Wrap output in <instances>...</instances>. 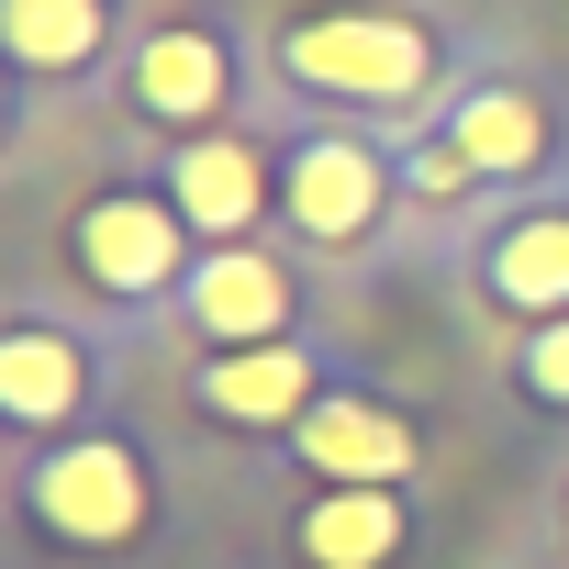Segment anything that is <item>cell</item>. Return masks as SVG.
<instances>
[{"label": "cell", "mask_w": 569, "mask_h": 569, "mask_svg": "<svg viewBox=\"0 0 569 569\" xmlns=\"http://www.w3.org/2000/svg\"><path fill=\"white\" fill-rule=\"evenodd\" d=\"M68 257L101 302H157L168 279H190V223L168 190H90L68 223Z\"/></svg>", "instance_id": "obj_3"}, {"label": "cell", "mask_w": 569, "mask_h": 569, "mask_svg": "<svg viewBox=\"0 0 569 569\" xmlns=\"http://www.w3.org/2000/svg\"><path fill=\"white\" fill-rule=\"evenodd\" d=\"M157 190L179 201V223H190L201 246H257V212L279 201V179H268V146H257V134H234V123H212V134H179Z\"/></svg>", "instance_id": "obj_6"}, {"label": "cell", "mask_w": 569, "mask_h": 569, "mask_svg": "<svg viewBox=\"0 0 569 569\" xmlns=\"http://www.w3.org/2000/svg\"><path fill=\"white\" fill-rule=\"evenodd\" d=\"M0 46L23 79H79L112 57V0H0Z\"/></svg>", "instance_id": "obj_14"}, {"label": "cell", "mask_w": 569, "mask_h": 569, "mask_svg": "<svg viewBox=\"0 0 569 569\" xmlns=\"http://www.w3.org/2000/svg\"><path fill=\"white\" fill-rule=\"evenodd\" d=\"M447 146L469 157V179H536L558 157V112L513 79H480V90L447 101Z\"/></svg>", "instance_id": "obj_11"}, {"label": "cell", "mask_w": 569, "mask_h": 569, "mask_svg": "<svg viewBox=\"0 0 569 569\" xmlns=\"http://www.w3.org/2000/svg\"><path fill=\"white\" fill-rule=\"evenodd\" d=\"M190 391H201V413H212V425H246V436H268V425H279V436H291V425L325 402V369H313L291 336H279V347H223Z\"/></svg>", "instance_id": "obj_9"}, {"label": "cell", "mask_w": 569, "mask_h": 569, "mask_svg": "<svg viewBox=\"0 0 569 569\" xmlns=\"http://www.w3.org/2000/svg\"><path fill=\"white\" fill-rule=\"evenodd\" d=\"M291 458L325 469V491H402L413 425H402L391 402H369V391H325V402L291 425Z\"/></svg>", "instance_id": "obj_8"}, {"label": "cell", "mask_w": 569, "mask_h": 569, "mask_svg": "<svg viewBox=\"0 0 569 569\" xmlns=\"http://www.w3.org/2000/svg\"><path fill=\"white\" fill-rule=\"evenodd\" d=\"M402 190H413V201H469L480 179H469V157H458L447 134H425V146L402 157Z\"/></svg>", "instance_id": "obj_16"}, {"label": "cell", "mask_w": 569, "mask_h": 569, "mask_svg": "<svg viewBox=\"0 0 569 569\" xmlns=\"http://www.w3.org/2000/svg\"><path fill=\"white\" fill-rule=\"evenodd\" d=\"M402 536H413L402 491H313V502H302V525H291L302 569H391V558H402Z\"/></svg>", "instance_id": "obj_13"}, {"label": "cell", "mask_w": 569, "mask_h": 569, "mask_svg": "<svg viewBox=\"0 0 569 569\" xmlns=\"http://www.w3.org/2000/svg\"><path fill=\"white\" fill-rule=\"evenodd\" d=\"M391 190H402V168L369 134H291L279 146V212H291L302 246H369Z\"/></svg>", "instance_id": "obj_4"}, {"label": "cell", "mask_w": 569, "mask_h": 569, "mask_svg": "<svg viewBox=\"0 0 569 569\" xmlns=\"http://www.w3.org/2000/svg\"><path fill=\"white\" fill-rule=\"evenodd\" d=\"M23 513L57 536V547H134L146 536V458L112 447V436H79V447H46L23 469Z\"/></svg>", "instance_id": "obj_2"}, {"label": "cell", "mask_w": 569, "mask_h": 569, "mask_svg": "<svg viewBox=\"0 0 569 569\" xmlns=\"http://www.w3.org/2000/svg\"><path fill=\"white\" fill-rule=\"evenodd\" d=\"M513 391L547 402V413H569V313H558V325H525V347H513Z\"/></svg>", "instance_id": "obj_15"}, {"label": "cell", "mask_w": 569, "mask_h": 569, "mask_svg": "<svg viewBox=\"0 0 569 569\" xmlns=\"http://www.w3.org/2000/svg\"><path fill=\"white\" fill-rule=\"evenodd\" d=\"M90 391H101V369H90V336H68V325H46V313H23L12 336H0V413L12 425H68V413H90Z\"/></svg>", "instance_id": "obj_10"}, {"label": "cell", "mask_w": 569, "mask_h": 569, "mask_svg": "<svg viewBox=\"0 0 569 569\" xmlns=\"http://www.w3.org/2000/svg\"><path fill=\"white\" fill-rule=\"evenodd\" d=\"M179 313H190V336H201L212 358H223V347H279L291 313H302V279L279 268L268 246H201L190 279H179Z\"/></svg>", "instance_id": "obj_5"}, {"label": "cell", "mask_w": 569, "mask_h": 569, "mask_svg": "<svg viewBox=\"0 0 569 569\" xmlns=\"http://www.w3.org/2000/svg\"><path fill=\"white\" fill-rule=\"evenodd\" d=\"M480 291H491L502 313H525V325H558V313H569V201L513 212V223L480 246Z\"/></svg>", "instance_id": "obj_12"}, {"label": "cell", "mask_w": 569, "mask_h": 569, "mask_svg": "<svg viewBox=\"0 0 569 569\" xmlns=\"http://www.w3.org/2000/svg\"><path fill=\"white\" fill-rule=\"evenodd\" d=\"M279 79L347 112H402L436 90V23L391 12V0H336V12H302L279 34Z\"/></svg>", "instance_id": "obj_1"}, {"label": "cell", "mask_w": 569, "mask_h": 569, "mask_svg": "<svg viewBox=\"0 0 569 569\" xmlns=\"http://www.w3.org/2000/svg\"><path fill=\"white\" fill-rule=\"evenodd\" d=\"M123 101H134L146 123H168V146H179V134H212V123L234 112V46H223L212 23H157V34L123 57Z\"/></svg>", "instance_id": "obj_7"}]
</instances>
